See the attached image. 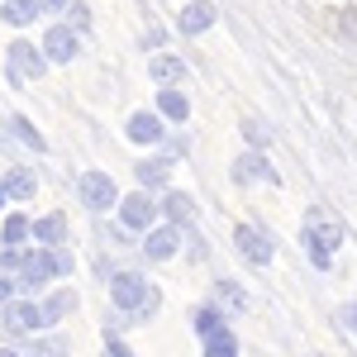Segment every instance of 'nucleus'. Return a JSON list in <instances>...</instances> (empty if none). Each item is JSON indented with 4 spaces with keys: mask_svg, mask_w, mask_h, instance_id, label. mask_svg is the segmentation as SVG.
I'll list each match as a JSON object with an SVG mask.
<instances>
[{
    "mask_svg": "<svg viewBox=\"0 0 357 357\" xmlns=\"http://www.w3.org/2000/svg\"><path fill=\"white\" fill-rule=\"evenodd\" d=\"M0 181H5V191H10V200H20V205L38 195V172H33V167H24V162L5 167V172H0Z\"/></svg>",
    "mask_w": 357,
    "mask_h": 357,
    "instance_id": "20",
    "label": "nucleus"
},
{
    "mask_svg": "<svg viewBox=\"0 0 357 357\" xmlns=\"http://www.w3.org/2000/svg\"><path fill=\"white\" fill-rule=\"evenodd\" d=\"M0 329H5V338H33V333H43L48 324H43V305L33 301V296H15L10 305H0Z\"/></svg>",
    "mask_w": 357,
    "mask_h": 357,
    "instance_id": "3",
    "label": "nucleus"
},
{
    "mask_svg": "<svg viewBox=\"0 0 357 357\" xmlns=\"http://www.w3.org/2000/svg\"><path fill=\"white\" fill-rule=\"evenodd\" d=\"M0 357H24V348H10V343H0Z\"/></svg>",
    "mask_w": 357,
    "mask_h": 357,
    "instance_id": "39",
    "label": "nucleus"
},
{
    "mask_svg": "<svg viewBox=\"0 0 357 357\" xmlns=\"http://www.w3.org/2000/svg\"><path fill=\"white\" fill-rule=\"evenodd\" d=\"M100 357H134V353L124 348V333H105V353Z\"/></svg>",
    "mask_w": 357,
    "mask_h": 357,
    "instance_id": "36",
    "label": "nucleus"
},
{
    "mask_svg": "<svg viewBox=\"0 0 357 357\" xmlns=\"http://www.w3.org/2000/svg\"><path fill=\"white\" fill-rule=\"evenodd\" d=\"M24 357H72V338L57 329H43L33 338H24Z\"/></svg>",
    "mask_w": 357,
    "mask_h": 357,
    "instance_id": "21",
    "label": "nucleus"
},
{
    "mask_svg": "<svg viewBox=\"0 0 357 357\" xmlns=\"http://www.w3.org/2000/svg\"><path fill=\"white\" fill-rule=\"evenodd\" d=\"M43 53H48L53 67L77 62V53H82V33H77L72 24H48V29H43Z\"/></svg>",
    "mask_w": 357,
    "mask_h": 357,
    "instance_id": "13",
    "label": "nucleus"
},
{
    "mask_svg": "<svg viewBox=\"0 0 357 357\" xmlns=\"http://www.w3.org/2000/svg\"><path fill=\"white\" fill-rule=\"evenodd\" d=\"M114 210H119V224H124L129 234H148L153 224L162 220V200H158L153 191H143V186L129 191V195H119V205H114Z\"/></svg>",
    "mask_w": 357,
    "mask_h": 357,
    "instance_id": "5",
    "label": "nucleus"
},
{
    "mask_svg": "<svg viewBox=\"0 0 357 357\" xmlns=\"http://www.w3.org/2000/svg\"><path fill=\"white\" fill-rule=\"evenodd\" d=\"M0 343H5V329H0Z\"/></svg>",
    "mask_w": 357,
    "mask_h": 357,
    "instance_id": "41",
    "label": "nucleus"
},
{
    "mask_svg": "<svg viewBox=\"0 0 357 357\" xmlns=\"http://www.w3.org/2000/svg\"><path fill=\"white\" fill-rule=\"evenodd\" d=\"M338 33L357 43V10H338Z\"/></svg>",
    "mask_w": 357,
    "mask_h": 357,
    "instance_id": "35",
    "label": "nucleus"
},
{
    "mask_svg": "<svg viewBox=\"0 0 357 357\" xmlns=\"http://www.w3.org/2000/svg\"><path fill=\"white\" fill-rule=\"evenodd\" d=\"M181 243H186V229L172 220H158L148 234H143V243H138V252H143V262H172V257H181Z\"/></svg>",
    "mask_w": 357,
    "mask_h": 357,
    "instance_id": "7",
    "label": "nucleus"
},
{
    "mask_svg": "<svg viewBox=\"0 0 357 357\" xmlns=\"http://www.w3.org/2000/svg\"><path fill=\"white\" fill-rule=\"evenodd\" d=\"M67 24L77 29V33H91V5H86V0H72V5H67Z\"/></svg>",
    "mask_w": 357,
    "mask_h": 357,
    "instance_id": "33",
    "label": "nucleus"
},
{
    "mask_svg": "<svg viewBox=\"0 0 357 357\" xmlns=\"http://www.w3.org/2000/svg\"><path fill=\"white\" fill-rule=\"evenodd\" d=\"M162 153L172 158V162L191 158V134H181V129H167V138H162Z\"/></svg>",
    "mask_w": 357,
    "mask_h": 357,
    "instance_id": "30",
    "label": "nucleus"
},
{
    "mask_svg": "<svg viewBox=\"0 0 357 357\" xmlns=\"http://www.w3.org/2000/svg\"><path fill=\"white\" fill-rule=\"evenodd\" d=\"M148 77L158 86H186V77H191V67H186V57H176V53H158L148 57Z\"/></svg>",
    "mask_w": 357,
    "mask_h": 357,
    "instance_id": "15",
    "label": "nucleus"
},
{
    "mask_svg": "<svg viewBox=\"0 0 357 357\" xmlns=\"http://www.w3.org/2000/svg\"><path fill=\"white\" fill-rule=\"evenodd\" d=\"M77 195H82V205L91 215H110L114 205H119V181H114L110 172H82L77 176Z\"/></svg>",
    "mask_w": 357,
    "mask_h": 357,
    "instance_id": "8",
    "label": "nucleus"
},
{
    "mask_svg": "<svg viewBox=\"0 0 357 357\" xmlns=\"http://www.w3.org/2000/svg\"><path fill=\"white\" fill-rule=\"evenodd\" d=\"M338 324H348V329H357V301L348 305V310H338Z\"/></svg>",
    "mask_w": 357,
    "mask_h": 357,
    "instance_id": "38",
    "label": "nucleus"
},
{
    "mask_svg": "<svg viewBox=\"0 0 357 357\" xmlns=\"http://www.w3.org/2000/svg\"><path fill=\"white\" fill-rule=\"evenodd\" d=\"M29 257V243H0V272H20Z\"/></svg>",
    "mask_w": 357,
    "mask_h": 357,
    "instance_id": "32",
    "label": "nucleus"
},
{
    "mask_svg": "<svg viewBox=\"0 0 357 357\" xmlns=\"http://www.w3.org/2000/svg\"><path fill=\"white\" fill-rule=\"evenodd\" d=\"M124 138L134 143V148H162L167 138V119L158 110H134L124 119Z\"/></svg>",
    "mask_w": 357,
    "mask_h": 357,
    "instance_id": "10",
    "label": "nucleus"
},
{
    "mask_svg": "<svg viewBox=\"0 0 357 357\" xmlns=\"http://www.w3.org/2000/svg\"><path fill=\"white\" fill-rule=\"evenodd\" d=\"M215 20H220V10H215L210 0H191V5L176 15V29H181L186 38H200V33H210V29H215Z\"/></svg>",
    "mask_w": 357,
    "mask_h": 357,
    "instance_id": "17",
    "label": "nucleus"
},
{
    "mask_svg": "<svg viewBox=\"0 0 357 357\" xmlns=\"http://www.w3.org/2000/svg\"><path fill=\"white\" fill-rule=\"evenodd\" d=\"M195 215H200V205H195L191 191H181V186H167V191H162V220L181 224V229H191Z\"/></svg>",
    "mask_w": 357,
    "mask_h": 357,
    "instance_id": "16",
    "label": "nucleus"
},
{
    "mask_svg": "<svg viewBox=\"0 0 357 357\" xmlns=\"http://www.w3.org/2000/svg\"><path fill=\"white\" fill-rule=\"evenodd\" d=\"M134 181L143 186V191L162 195L167 186H172V158H167L162 148H158V158H138V162H134Z\"/></svg>",
    "mask_w": 357,
    "mask_h": 357,
    "instance_id": "14",
    "label": "nucleus"
},
{
    "mask_svg": "<svg viewBox=\"0 0 357 357\" xmlns=\"http://www.w3.org/2000/svg\"><path fill=\"white\" fill-rule=\"evenodd\" d=\"M234 248H238V257L248 267H272V257H276V238L267 229H257V224H238L234 229Z\"/></svg>",
    "mask_w": 357,
    "mask_h": 357,
    "instance_id": "9",
    "label": "nucleus"
},
{
    "mask_svg": "<svg viewBox=\"0 0 357 357\" xmlns=\"http://www.w3.org/2000/svg\"><path fill=\"white\" fill-rule=\"evenodd\" d=\"M38 15H43L38 0H0V20H5L10 29H29Z\"/></svg>",
    "mask_w": 357,
    "mask_h": 357,
    "instance_id": "24",
    "label": "nucleus"
},
{
    "mask_svg": "<svg viewBox=\"0 0 357 357\" xmlns=\"http://www.w3.org/2000/svg\"><path fill=\"white\" fill-rule=\"evenodd\" d=\"M15 296H24V291H20V276H15V272H0V305H10Z\"/></svg>",
    "mask_w": 357,
    "mask_h": 357,
    "instance_id": "34",
    "label": "nucleus"
},
{
    "mask_svg": "<svg viewBox=\"0 0 357 357\" xmlns=\"http://www.w3.org/2000/svg\"><path fill=\"white\" fill-rule=\"evenodd\" d=\"M134 324H138V319L129 314V310H119V305H110V310H105V319H100V329H105V333H129Z\"/></svg>",
    "mask_w": 357,
    "mask_h": 357,
    "instance_id": "31",
    "label": "nucleus"
},
{
    "mask_svg": "<svg viewBox=\"0 0 357 357\" xmlns=\"http://www.w3.org/2000/svg\"><path fill=\"white\" fill-rule=\"evenodd\" d=\"M38 305H43V324H48V329H57V324H62V319L82 305V296L62 286V291H43V301H38Z\"/></svg>",
    "mask_w": 357,
    "mask_h": 357,
    "instance_id": "22",
    "label": "nucleus"
},
{
    "mask_svg": "<svg viewBox=\"0 0 357 357\" xmlns=\"http://www.w3.org/2000/svg\"><path fill=\"white\" fill-rule=\"evenodd\" d=\"M105 286H110V305H119V310H129L138 319V305L153 296V281L138 272V267H119V272L105 276Z\"/></svg>",
    "mask_w": 357,
    "mask_h": 357,
    "instance_id": "6",
    "label": "nucleus"
},
{
    "mask_svg": "<svg viewBox=\"0 0 357 357\" xmlns=\"http://www.w3.org/2000/svg\"><path fill=\"white\" fill-rule=\"evenodd\" d=\"M153 110L162 114L167 124H186L191 119V96L181 91V86H158V105Z\"/></svg>",
    "mask_w": 357,
    "mask_h": 357,
    "instance_id": "19",
    "label": "nucleus"
},
{
    "mask_svg": "<svg viewBox=\"0 0 357 357\" xmlns=\"http://www.w3.org/2000/svg\"><path fill=\"white\" fill-rule=\"evenodd\" d=\"M200 348H205L200 357H238V338H234V329H224V333H215V338H205Z\"/></svg>",
    "mask_w": 357,
    "mask_h": 357,
    "instance_id": "29",
    "label": "nucleus"
},
{
    "mask_svg": "<svg viewBox=\"0 0 357 357\" xmlns=\"http://www.w3.org/2000/svg\"><path fill=\"white\" fill-rule=\"evenodd\" d=\"M353 338H357V329H353Z\"/></svg>",
    "mask_w": 357,
    "mask_h": 357,
    "instance_id": "42",
    "label": "nucleus"
},
{
    "mask_svg": "<svg viewBox=\"0 0 357 357\" xmlns=\"http://www.w3.org/2000/svg\"><path fill=\"white\" fill-rule=\"evenodd\" d=\"M338 243H343V224L329 220V210H305V229H301V248L305 257L314 262V272H329L333 267V252H338Z\"/></svg>",
    "mask_w": 357,
    "mask_h": 357,
    "instance_id": "2",
    "label": "nucleus"
},
{
    "mask_svg": "<svg viewBox=\"0 0 357 357\" xmlns=\"http://www.w3.org/2000/svg\"><path fill=\"white\" fill-rule=\"evenodd\" d=\"M5 129H10V138H15L20 148H29V153H48V138H43V129H38L29 114H10Z\"/></svg>",
    "mask_w": 357,
    "mask_h": 357,
    "instance_id": "23",
    "label": "nucleus"
},
{
    "mask_svg": "<svg viewBox=\"0 0 357 357\" xmlns=\"http://www.w3.org/2000/svg\"><path fill=\"white\" fill-rule=\"evenodd\" d=\"M48 67L53 62L43 53V43H33V38H15L5 48V77H15V82H43Z\"/></svg>",
    "mask_w": 357,
    "mask_h": 357,
    "instance_id": "4",
    "label": "nucleus"
},
{
    "mask_svg": "<svg viewBox=\"0 0 357 357\" xmlns=\"http://www.w3.org/2000/svg\"><path fill=\"white\" fill-rule=\"evenodd\" d=\"M67 5H72V0H38L43 15H67Z\"/></svg>",
    "mask_w": 357,
    "mask_h": 357,
    "instance_id": "37",
    "label": "nucleus"
},
{
    "mask_svg": "<svg viewBox=\"0 0 357 357\" xmlns=\"http://www.w3.org/2000/svg\"><path fill=\"white\" fill-rule=\"evenodd\" d=\"M238 129H243V138H248V148H262V153H267V148H272V124H267V119H257V114H243V124H238Z\"/></svg>",
    "mask_w": 357,
    "mask_h": 357,
    "instance_id": "27",
    "label": "nucleus"
},
{
    "mask_svg": "<svg viewBox=\"0 0 357 357\" xmlns=\"http://www.w3.org/2000/svg\"><path fill=\"white\" fill-rule=\"evenodd\" d=\"M186 319H191V329H195V338H200V343H205V338H215V333H224V329H234L229 310H224L215 296H210V301H195L191 310H186Z\"/></svg>",
    "mask_w": 357,
    "mask_h": 357,
    "instance_id": "11",
    "label": "nucleus"
},
{
    "mask_svg": "<svg viewBox=\"0 0 357 357\" xmlns=\"http://www.w3.org/2000/svg\"><path fill=\"white\" fill-rule=\"evenodd\" d=\"M5 205H10V191H5V181H0V215H5Z\"/></svg>",
    "mask_w": 357,
    "mask_h": 357,
    "instance_id": "40",
    "label": "nucleus"
},
{
    "mask_svg": "<svg viewBox=\"0 0 357 357\" xmlns=\"http://www.w3.org/2000/svg\"><path fill=\"white\" fill-rule=\"evenodd\" d=\"M29 238H33L29 215H0V243H29Z\"/></svg>",
    "mask_w": 357,
    "mask_h": 357,
    "instance_id": "26",
    "label": "nucleus"
},
{
    "mask_svg": "<svg viewBox=\"0 0 357 357\" xmlns=\"http://www.w3.org/2000/svg\"><path fill=\"white\" fill-rule=\"evenodd\" d=\"M229 176H234V186H257V181H276V167H272V158H267L262 148H248V153L234 158Z\"/></svg>",
    "mask_w": 357,
    "mask_h": 357,
    "instance_id": "12",
    "label": "nucleus"
},
{
    "mask_svg": "<svg viewBox=\"0 0 357 357\" xmlns=\"http://www.w3.org/2000/svg\"><path fill=\"white\" fill-rule=\"evenodd\" d=\"M77 272V257L67 252V243L62 248H43V243H33L29 248V257H24V267H20V291L24 296H38V291H48L53 281H67V276Z\"/></svg>",
    "mask_w": 357,
    "mask_h": 357,
    "instance_id": "1",
    "label": "nucleus"
},
{
    "mask_svg": "<svg viewBox=\"0 0 357 357\" xmlns=\"http://www.w3.org/2000/svg\"><path fill=\"white\" fill-rule=\"evenodd\" d=\"M210 296H215L229 314H243V310H248V296H243V286H238L234 276H220V281L210 286Z\"/></svg>",
    "mask_w": 357,
    "mask_h": 357,
    "instance_id": "25",
    "label": "nucleus"
},
{
    "mask_svg": "<svg viewBox=\"0 0 357 357\" xmlns=\"http://www.w3.org/2000/svg\"><path fill=\"white\" fill-rule=\"evenodd\" d=\"M67 238H72V220H67L62 210H48V215H38V220H33V243L62 248Z\"/></svg>",
    "mask_w": 357,
    "mask_h": 357,
    "instance_id": "18",
    "label": "nucleus"
},
{
    "mask_svg": "<svg viewBox=\"0 0 357 357\" xmlns=\"http://www.w3.org/2000/svg\"><path fill=\"white\" fill-rule=\"evenodd\" d=\"M181 257H186V262H210V238H205V234H200V229H186V243H181Z\"/></svg>",
    "mask_w": 357,
    "mask_h": 357,
    "instance_id": "28",
    "label": "nucleus"
}]
</instances>
